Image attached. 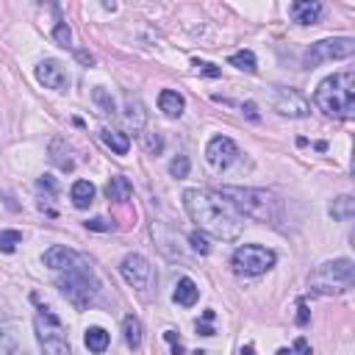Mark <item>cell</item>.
I'll return each instance as SVG.
<instances>
[{
  "mask_svg": "<svg viewBox=\"0 0 355 355\" xmlns=\"http://www.w3.org/2000/svg\"><path fill=\"white\" fill-rule=\"evenodd\" d=\"M183 208L189 219L197 225V230L211 233L216 239H236L244 227V219L233 211V205L211 189H186Z\"/></svg>",
  "mask_w": 355,
  "mask_h": 355,
  "instance_id": "6da1fadb",
  "label": "cell"
},
{
  "mask_svg": "<svg viewBox=\"0 0 355 355\" xmlns=\"http://www.w3.org/2000/svg\"><path fill=\"white\" fill-rule=\"evenodd\" d=\"M225 202L233 205L239 216L255 219V222H269L277 225L283 219V205L280 197L266 191V189H252V186H222L216 191Z\"/></svg>",
  "mask_w": 355,
  "mask_h": 355,
  "instance_id": "7a4b0ae2",
  "label": "cell"
},
{
  "mask_svg": "<svg viewBox=\"0 0 355 355\" xmlns=\"http://www.w3.org/2000/svg\"><path fill=\"white\" fill-rule=\"evenodd\" d=\"M313 105L327 116L352 119L355 116V75L338 72V75L324 78L313 92Z\"/></svg>",
  "mask_w": 355,
  "mask_h": 355,
  "instance_id": "3957f363",
  "label": "cell"
},
{
  "mask_svg": "<svg viewBox=\"0 0 355 355\" xmlns=\"http://www.w3.org/2000/svg\"><path fill=\"white\" fill-rule=\"evenodd\" d=\"M55 286L61 288V294L67 297V302H72L78 311L89 308V305H92V300H94V297H97V291H100V280H97V275H94L92 263H89L80 252L75 255V261H72L67 269H61V272H58Z\"/></svg>",
  "mask_w": 355,
  "mask_h": 355,
  "instance_id": "277c9868",
  "label": "cell"
},
{
  "mask_svg": "<svg viewBox=\"0 0 355 355\" xmlns=\"http://www.w3.org/2000/svg\"><path fill=\"white\" fill-rule=\"evenodd\" d=\"M355 283V263L349 258H333L319 263L308 275V286L316 294H344Z\"/></svg>",
  "mask_w": 355,
  "mask_h": 355,
  "instance_id": "5b68a950",
  "label": "cell"
},
{
  "mask_svg": "<svg viewBox=\"0 0 355 355\" xmlns=\"http://www.w3.org/2000/svg\"><path fill=\"white\" fill-rule=\"evenodd\" d=\"M36 338H39L42 355H72L67 330H64L61 319L50 308H39L36 311Z\"/></svg>",
  "mask_w": 355,
  "mask_h": 355,
  "instance_id": "8992f818",
  "label": "cell"
},
{
  "mask_svg": "<svg viewBox=\"0 0 355 355\" xmlns=\"http://www.w3.org/2000/svg\"><path fill=\"white\" fill-rule=\"evenodd\" d=\"M275 261H277V255L261 244H241L230 258L233 269L244 277H258V275L269 272L275 266Z\"/></svg>",
  "mask_w": 355,
  "mask_h": 355,
  "instance_id": "52a82bcc",
  "label": "cell"
},
{
  "mask_svg": "<svg viewBox=\"0 0 355 355\" xmlns=\"http://www.w3.org/2000/svg\"><path fill=\"white\" fill-rule=\"evenodd\" d=\"M355 53V39L352 36H336V39H322V42H313L305 55H302V64L308 69L324 64V61H338V58H349Z\"/></svg>",
  "mask_w": 355,
  "mask_h": 355,
  "instance_id": "ba28073f",
  "label": "cell"
},
{
  "mask_svg": "<svg viewBox=\"0 0 355 355\" xmlns=\"http://www.w3.org/2000/svg\"><path fill=\"white\" fill-rule=\"evenodd\" d=\"M119 272H122L125 283L133 286V288H139V291H150L153 283H155V269H153V263H150L144 255H139V252L125 255L122 263H119Z\"/></svg>",
  "mask_w": 355,
  "mask_h": 355,
  "instance_id": "9c48e42d",
  "label": "cell"
},
{
  "mask_svg": "<svg viewBox=\"0 0 355 355\" xmlns=\"http://www.w3.org/2000/svg\"><path fill=\"white\" fill-rule=\"evenodd\" d=\"M272 105H275L277 114L291 116V119H302V116L311 114V103L305 100V94L291 89V86H277L275 94H272Z\"/></svg>",
  "mask_w": 355,
  "mask_h": 355,
  "instance_id": "30bf717a",
  "label": "cell"
},
{
  "mask_svg": "<svg viewBox=\"0 0 355 355\" xmlns=\"http://www.w3.org/2000/svg\"><path fill=\"white\" fill-rule=\"evenodd\" d=\"M239 158V147L233 139L227 136H214L208 144H205V161L214 172H225L233 161Z\"/></svg>",
  "mask_w": 355,
  "mask_h": 355,
  "instance_id": "8fae6325",
  "label": "cell"
},
{
  "mask_svg": "<svg viewBox=\"0 0 355 355\" xmlns=\"http://www.w3.org/2000/svg\"><path fill=\"white\" fill-rule=\"evenodd\" d=\"M36 80H39L42 86L53 89V92H67V89H69V75H67L64 64L55 61V58H44V61L36 67Z\"/></svg>",
  "mask_w": 355,
  "mask_h": 355,
  "instance_id": "7c38bea8",
  "label": "cell"
},
{
  "mask_svg": "<svg viewBox=\"0 0 355 355\" xmlns=\"http://www.w3.org/2000/svg\"><path fill=\"white\" fill-rule=\"evenodd\" d=\"M322 3L316 0H297L291 3V19L300 22V25H316L322 19Z\"/></svg>",
  "mask_w": 355,
  "mask_h": 355,
  "instance_id": "4fadbf2b",
  "label": "cell"
},
{
  "mask_svg": "<svg viewBox=\"0 0 355 355\" xmlns=\"http://www.w3.org/2000/svg\"><path fill=\"white\" fill-rule=\"evenodd\" d=\"M50 161H53L61 172H72V169H75V153H72V147L67 144V139L55 136V139L50 141Z\"/></svg>",
  "mask_w": 355,
  "mask_h": 355,
  "instance_id": "5bb4252c",
  "label": "cell"
},
{
  "mask_svg": "<svg viewBox=\"0 0 355 355\" xmlns=\"http://www.w3.org/2000/svg\"><path fill=\"white\" fill-rule=\"evenodd\" d=\"M75 250H69V247H61V244H53L47 252H44V266H50L53 272H61V269H67L72 261H75Z\"/></svg>",
  "mask_w": 355,
  "mask_h": 355,
  "instance_id": "9a60e30c",
  "label": "cell"
},
{
  "mask_svg": "<svg viewBox=\"0 0 355 355\" xmlns=\"http://www.w3.org/2000/svg\"><path fill=\"white\" fill-rule=\"evenodd\" d=\"M172 300H175L178 305H183V308H191V305L200 300V288H197V283H194L191 277H180L178 286H175V291H172Z\"/></svg>",
  "mask_w": 355,
  "mask_h": 355,
  "instance_id": "2e32d148",
  "label": "cell"
},
{
  "mask_svg": "<svg viewBox=\"0 0 355 355\" xmlns=\"http://www.w3.org/2000/svg\"><path fill=\"white\" fill-rule=\"evenodd\" d=\"M158 108L166 114V116H180L183 114V108H186V100H183V94L180 92H175V89H164L161 94H158Z\"/></svg>",
  "mask_w": 355,
  "mask_h": 355,
  "instance_id": "e0dca14e",
  "label": "cell"
},
{
  "mask_svg": "<svg viewBox=\"0 0 355 355\" xmlns=\"http://www.w3.org/2000/svg\"><path fill=\"white\" fill-rule=\"evenodd\" d=\"M130 194H133V183L125 175H114L105 183V197L114 202H125V200H130Z\"/></svg>",
  "mask_w": 355,
  "mask_h": 355,
  "instance_id": "ac0fdd59",
  "label": "cell"
},
{
  "mask_svg": "<svg viewBox=\"0 0 355 355\" xmlns=\"http://www.w3.org/2000/svg\"><path fill=\"white\" fill-rule=\"evenodd\" d=\"M69 200L75 208H89L94 202V186L89 180H75L69 189Z\"/></svg>",
  "mask_w": 355,
  "mask_h": 355,
  "instance_id": "d6986e66",
  "label": "cell"
},
{
  "mask_svg": "<svg viewBox=\"0 0 355 355\" xmlns=\"http://www.w3.org/2000/svg\"><path fill=\"white\" fill-rule=\"evenodd\" d=\"M83 344H86V349H89V352L100 355V352H105V349H108L111 336H108L103 327H89V330L83 333Z\"/></svg>",
  "mask_w": 355,
  "mask_h": 355,
  "instance_id": "ffe728a7",
  "label": "cell"
},
{
  "mask_svg": "<svg viewBox=\"0 0 355 355\" xmlns=\"http://www.w3.org/2000/svg\"><path fill=\"white\" fill-rule=\"evenodd\" d=\"M330 216H333L336 222H349V219L355 216V200H352L349 194L336 197V200L330 202Z\"/></svg>",
  "mask_w": 355,
  "mask_h": 355,
  "instance_id": "44dd1931",
  "label": "cell"
},
{
  "mask_svg": "<svg viewBox=\"0 0 355 355\" xmlns=\"http://www.w3.org/2000/svg\"><path fill=\"white\" fill-rule=\"evenodd\" d=\"M125 116H128V122L133 125V130H144V125H147V111H144L141 100L128 97V100H125Z\"/></svg>",
  "mask_w": 355,
  "mask_h": 355,
  "instance_id": "7402d4cb",
  "label": "cell"
},
{
  "mask_svg": "<svg viewBox=\"0 0 355 355\" xmlns=\"http://www.w3.org/2000/svg\"><path fill=\"white\" fill-rule=\"evenodd\" d=\"M100 136H103V141H105L116 155H128V150H130V139H128V133H122V130H111V128H103V130H100Z\"/></svg>",
  "mask_w": 355,
  "mask_h": 355,
  "instance_id": "603a6c76",
  "label": "cell"
},
{
  "mask_svg": "<svg viewBox=\"0 0 355 355\" xmlns=\"http://www.w3.org/2000/svg\"><path fill=\"white\" fill-rule=\"evenodd\" d=\"M122 336H125V344H128L130 349H139V347H141V322H139L133 313H128V316L122 319Z\"/></svg>",
  "mask_w": 355,
  "mask_h": 355,
  "instance_id": "cb8c5ba5",
  "label": "cell"
},
{
  "mask_svg": "<svg viewBox=\"0 0 355 355\" xmlns=\"http://www.w3.org/2000/svg\"><path fill=\"white\" fill-rule=\"evenodd\" d=\"M227 64L236 67V69H241V72H255V69H258V61H255L252 50H239V53H233V55L227 58Z\"/></svg>",
  "mask_w": 355,
  "mask_h": 355,
  "instance_id": "d4e9b609",
  "label": "cell"
},
{
  "mask_svg": "<svg viewBox=\"0 0 355 355\" xmlns=\"http://www.w3.org/2000/svg\"><path fill=\"white\" fill-rule=\"evenodd\" d=\"M92 100H94V105L103 111V114H116V103H114V97L108 94V89H103V86H94L92 89Z\"/></svg>",
  "mask_w": 355,
  "mask_h": 355,
  "instance_id": "484cf974",
  "label": "cell"
},
{
  "mask_svg": "<svg viewBox=\"0 0 355 355\" xmlns=\"http://www.w3.org/2000/svg\"><path fill=\"white\" fill-rule=\"evenodd\" d=\"M189 169H191V161H189V155H175L172 161H169V175L172 178H186L189 175Z\"/></svg>",
  "mask_w": 355,
  "mask_h": 355,
  "instance_id": "4316f807",
  "label": "cell"
},
{
  "mask_svg": "<svg viewBox=\"0 0 355 355\" xmlns=\"http://www.w3.org/2000/svg\"><path fill=\"white\" fill-rule=\"evenodd\" d=\"M19 241H22L19 230H0V252H14Z\"/></svg>",
  "mask_w": 355,
  "mask_h": 355,
  "instance_id": "83f0119b",
  "label": "cell"
},
{
  "mask_svg": "<svg viewBox=\"0 0 355 355\" xmlns=\"http://www.w3.org/2000/svg\"><path fill=\"white\" fill-rule=\"evenodd\" d=\"M0 355H17V336L8 327H0Z\"/></svg>",
  "mask_w": 355,
  "mask_h": 355,
  "instance_id": "f1b7e54d",
  "label": "cell"
},
{
  "mask_svg": "<svg viewBox=\"0 0 355 355\" xmlns=\"http://www.w3.org/2000/svg\"><path fill=\"white\" fill-rule=\"evenodd\" d=\"M189 244H191V250L200 252V255H208V252H211L208 236H205L202 230H191V233H189Z\"/></svg>",
  "mask_w": 355,
  "mask_h": 355,
  "instance_id": "f546056e",
  "label": "cell"
},
{
  "mask_svg": "<svg viewBox=\"0 0 355 355\" xmlns=\"http://www.w3.org/2000/svg\"><path fill=\"white\" fill-rule=\"evenodd\" d=\"M53 39H55L61 47H69V44H72V31H69V25H67L64 19L55 22V28H53Z\"/></svg>",
  "mask_w": 355,
  "mask_h": 355,
  "instance_id": "4dcf8cb0",
  "label": "cell"
},
{
  "mask_svg": "<svg viewBox=\"0 0 355 355\" xmlns=\"http://www.w3.org/2000/svg\"><path fill=\"white\" fill-rule=\"evenodd\" d=\"M141 141H144V150H147L150 155H158V153L164 150V139H161L158 133H141Z\"/></svg>",
  "mask_w": 355,
  "mask_h": 355,
  "instance_id": "1f68e13d",
  "label": "cell"
},
{
  "mask_svg": "<svg viewBox=\"0 0 355 355\" xmlns=\"http://www.w3.org/2000/svg\"><path fill=\"white\" fill-rule=\"evenodd\" d=\"M36 189H39V191H44L47 197H55V194H58V183H55V178H53V175H42V178L36 180Z\"/></svg>",
  "mask_w": 355,
  "mask_h": 355,
  "instance_id": "d6a6232c",
  "label": "cell"
},
{
  "mask_svg": "<svg viewBox=\"0 0 355 355\" xmlns=\"http://www.w3.org/2000/svg\"><path fill=\"white\" fill-rule=\"evenodd\" d=\"M86 227H89V230H97V233H105V230H111L114 225H111L108 219H103V216H94V219L86 222Z\"/></svg>",
  "mask_w": 355,
  "mask_h": 355,
  "instance_id": "836d02e7",
  "label": "cell"
},
{
  "mask_svg": "<svg viewBox=\"0 0 355 355\" xmlns=\"http://www.w3.org/2000/svg\"><path fill=\"white\" fill-rule=\"evenodd\" d=\"M194 67H197L202 75H208V78H219V75H222V72H219L214 64H208V61H194Z\"/></svg>",
  "mask_w": 355,
  "mask_h": 355,
  "instance_id": "e575fe53",
  "label": "cell"
},
{
  "mask_svg": "<svg viewBox=\"0 0 355 355\" xmlns=\"http://www.w3.org/2000/svg\"><path fill=\"white\" fill-rule=\"evenodd\" d=\"M288 355H311L308 341H305V338H297V341H294V347L288 349Z\"/></svg>",
  "mask_w": 355,
  "mask_h": 355,
  "instance_id": "d590c367",
  "label": "cell"
},
{
  "mask_svg": "<svg viewBox=\"0 0 355 355\" xmlns=\"http://www.w3.org/2000/svg\"><path fill=\"white\" fill-rule=\"evenodd\" d=\"M297 311H300V313H297V324L305 327V324H308V305L300 300V302H297Z\"/></svg>",
  "mask_w": 355,
  "mask_h": 355,
  "instance_id": "8d00e7d4",
  "label": "cell"
},
{
  "mask_svg": "<svg viewBox=\"0 0 355 355\" xmlns=\"http://www.w3.org/2000/svg\"><path fill=\"white\" fill-rule=\"evenodd\" d=\"M241 111H244V114H247L252 122H258V111H255V103H244V105H241Z\"/></svg>",
  "mask_w": 355,
  "mask_h": 355,
  "instance_id": "74e56055",
  "label": "cell"
},
{
  "mask_svg": "<svg viewBox=\"0 0 355 355\" xmlns=\"http://www.w3.org/2000/svg\"><path fill=\"white\" fill-rule=\"evenodd\" d=\"M197 333H200V336H214V327H211V324H200V322H197Z\"/></svg>",
  "mask_w": 355,
  "mask_h": 355,
  "instance_id": "f35d334b",
  "label": "cell"
},
{
  "mask_svg": "<svg viewBox=\"0 0 355 355\" xmlns=\"http://www.w3.org/2000/svg\"><path fill=\"white\" fill-rule=\"evenodd\" d=\"M172 355H186V349H183L180 338H178V341H172Z\"/></svg>",
  "mask_w": 355,
  "mask_h": 355,
  "instance_id": "ab89813d",
  "label": "cell"
},
{
  "mask_svg": "<svg viewBox=\"0 0 355 355\" xmlns=\"http://www.w3.org/2000/svg\"><path fill=\"white\" fill-rule=\"evenodd\" d=\"M78 58H80V61H83V64H92V55H89V53H83V50H80V53H78Z\"/></svg>",
  "mask_w": 355,
  "mask_h": 355,
  "instance_id": "60d3db41",
  "label": "cell"
},
{
  "mask_svg": "<svg viewBox=\"0 0 355 355\" xmlns=\"http://www.w3.org/2000/svg\"><path fill=\"white\" fill-rule=\"evenodd\" d=\"M241 355H255V347H252V344H247V347H241Z\"/></svg>",
  "mask_w": 355,
  "mask_h": 355,
  "instance_id": "b9f144b4",
  "label": "cell"
}]
</instances>
